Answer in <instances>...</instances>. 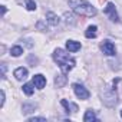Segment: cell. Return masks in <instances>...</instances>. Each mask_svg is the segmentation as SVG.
<instances>
[{
	"mask_svg": "<svg viewBox=\"0 0 122 122\" xmlns=\"http://www.w3.org/2000/svg\"><path fill=\"white\" fill-rule=\"evenodd\" d=\"M53 60L59 65L62 73H65V75L69 73L73 69V66H75V59L71 57L63 49H60V47L55 49V52H53Z\"/></svg>",
	"mask_w": 122,
	"mask_h": 122,
	"instance_id": "1",
	"label": "cell"
},
{
	"mask_svg": "<svg viewBox=\"0 0 122 122\" xmlns=\"http://www.w3.org/2000/svg\"><path fill=\"white\" fill-rule=\"evenodd\" d=\"M69 6L72 7V10L83 17H93L96 16V9L86 0H68Z\"/></svg>",
	"mask_w": 122,
	"mask_h": 122,
	"instance_id": "2",
	"label": "cell"
},
{
	"mask_svg": "<svg viewBox=\"0 0 122 122\" xmlns=\"http://www.w3.org/2000/svg\"><path fill=\"white\" fill-rule=\"evenodd\" d=\"M103 103L106 105V106H109V108H112V106H115L116 103H118V95H116V92H115V88L111 91V92H108V93H105L103 95Z\"/></svg>",
	"mask_w": 122,
	"mask_h": 122,
	"instance_id": "3",
	"label": "cell"
},
{
	"mask_svg": "<svg viewBox=\"0 0 122 122\" xmlns=\"http://www.w3.org/2000/svg\"><path fill=\"white\" fill-rule=\"evenodd\" d=\"M73 91H75V95L79 98V99H88L89 98V92L86 91V88L81 83H73Z\"/></svg>",
	"mask_w": 122,
	"mask_h": 122,
	"instance_id": "4",
	"label": "cell"
},
{
	"mask_svg": "<svg viewBox=\"0 0 122 122\" xmlns=\"http://www.w3.org/2000/svg\"><path fill=\"white\" fill-rule=\"evenodd\" d=\"M105 15L109 16V19L112 22H119V17H118V13H116V9H115V5L113 3H108L106 7H105Z\"/></svg>",
	"mask_w": 122,
	"mask_h": 122,
	"instance_id": "5",
	"label": "cell"
},
{
	"mask_svg": "<svg viewBox=\"0 0 122 122\" xmlns=\"http://www.w3.org/2000/svg\"><path fill=\"white\" fill-rule=\"evenodd\" d=\"M101 49H102V52H103L105 55H108V56H113V55H115V46H113V43L109 42V40H105V42L102 43Z\"/></svg>",
	"mask_w": 122,
	"mask_h": 122,
	"instance_id": "6",
	"label": "cell"
},
{
	"mask_svg": "<svg viewBox=\"0 0 122 122\" xmlns=\"http://www.w3.org/2000/svg\"><path fill=\"white\" fill-rule=\"evenodd\" d=\"M33 85L37 88V89H43L45 88V85H46V78L43 76V75H35L33 76Z\"/></svg>",
	"mask_w": 122,
	"mask_h": 122,
	"instance_id": "7",
	"label": "cell"
},
{
	"mask_svg": "<svg viewBox=\"0 0 122 122\" xmlns=\"http://www.w3.org/2000/svg\"><path fill=\"white\" fill-rule=\"evenodd\" d=\"M13 75H15V78H16L17 81H23V79L27 78V69H26V68H17Z\"/></svg>",
	"mask_w": 122,
	"mask_h": 122,
	"instance_id": "8",
	"label": "cell"
},
{
	"mask_svg": "<svg viewBox=\"0 0 122 122\" xmlns=\"http://www.w3.org/2000/svg\"><path fill=\"white\" fill-rule=\"evenodd\" d=\"M66 49L69 52H78L81 49V43L79 42H75V40H68L66 42Z\"/></svg>",
	"mask_w": 122,
	"mask_h": 122,
	"instance_id": "9",
	"label": "cell"
},
{
	"mask_svg": "<svg viewBox=\"0 0 122 122\" xmlns=\"http://www.w3.org/2000/svg\"><path fill=\"white\" fill-rule=\"evenodd\" d=\"M60 103L65 106V109H66V112H68V113H69V112H76V111H78V106H76L75 103L68 102L66 99H62V101H60Z\"/></svg>",
	"mask_w": 122,
	"mask_h": 122,
	"instance_id": "10",
	"label": "cell"
},
{
	"mask_svg": "<svg viewBox=\"0 0 122 122\" xmlns=\"http://www.w3.org/2000/svg\"><path fill=\"white\" fill-rule=\"evenodd\" d=\"M46 19H47V22H49L50 25H53V26H57L59 22H60L59 17H57L53 12H47V13H46Z\"/></svg>",
	"mask_w": 122,
	"mask_h": 122,
	"instance_id": "11",
	"label": "cell"
},
{
	"mask_svg": "<svg viewBox=\"0 0 122 122\" xmlns=\"http://www.w3.org/2000/svg\"><path fill=\"white\" fill-rule=\"evenodd\" d=\"M96 30H98L96 26H89L88 30L85 32V36H86L88 39H93V37H96Z\"/></svg>",
	"mask_w": 122,
	"mask_h": 122,
	"instance_id": "12",
	"label": "cell"
},
{
	"mask_svg": "<svg viewBox=\"0 0 122 122\" xmlns=\"http://www.w3.org/2000/svg\"><path fill=\"white\" fill-rule=\"evenodd\" d=\"M83 121H85V122H93V121H96L95 112H93L92 109H88L86 113H85V116H83Z\"/></svg>",
	"mask_w": 122,
	"mask_h": 122,
	"instance_id": "13",
	"label": "cell"
},
{
	"mask_svg": "<svg viewBox=\"0 0 122 122\" xmlns=\"http://www.w3.org/2000/svg\"><path fill=\"white\" fill-rule=\"evenodd\" d=\"M65 83H66V76H65V73H62V75H59L57 78H55V85H56L57 88H62Z\"/></svg>",
	"mask_w": 122,
	"mask_h": 122,
	"instance_id": "14",
	"label": "cell"
},
{
	"mask_svg": "<svg viewBox=\"0 0 122 122\" xmlns=\"http://www.w3.org/2000/svg\"><path fill=\"white\" fill-rule=\"evenodd\" d=\"M36 108H37V105H36V103H23V113H25V115H27V113L33 112Z\"/></svg>",
	"mask_w": 122,
	"mask_h": 122,
	"instance_id": "15",
	"label": "cell"
},
{
	"mask_svg": "<svg viewBox=\"0 0 122 122\" xmlns=\"http://www.w3.org/2000/svg\"><path fill=\"white\" fill-rule=\"evenodd\" d=\"M10 53H12V56H20L22 53H23V49L20 47V46H13L12 49H10Z\"/></svg>",
	"mask_w": 122,
	"mask_h": 122,
	"instance_id": "16",
	"label": "cell"
},
{
	"mask_svg": "<svg viewBox=\"0 0 122 122\" xmlns=\"http://www.w3.org/2000/svg\"><path fill=\"white\" fill-rule=\"evenodd\" d=\"M23 92H25L27 96H30V95H33L35 89H33V86H32L30 83H25V85H23Z\"/></svg>",
	"mask_w": 122,
	"mask_h": 122,
	"instance_id": "17",
	"label": "cell"
},
{
	"mask_svg": "<svg viewBox=\"0 0 122 122\" xmlns=\"http://www.w3.org/2000/svg\"><path fill=\"white\" fill-rule=\"evenodd\" d=\"M26 9L30 10V12L36 10V3L33 2V0H26Z\"/></svg>",
	"mask_w": 122,
	"mask_h": 122,
	"instance_id": "18",
	"label": "cell"
},
{
	"mask_svg": "<svg viewBox=\"0 0 122 122\" xmlns=\"http://www.w3.org/2000/svg\"><path fill=\"white\" fill-rule=\"evenodd\" d=\"M36 27H37L39 30H42V32H47V26H46V23H45V22H37Z\"/></svg>",
	"mask_w": 122,
	"mask_h": 122,
	"instance_id": "19",
	"label": "cell"
},
{
	"mask_svg": "<svg viewBox=\"0 0 122 122\" xmlns=\"http://www.w3.org/2000/svg\"><path fill=\"white\" fill-rule=\"evenodd\" d=\"M65 20L68 22V23H71V25H75V20H73V16L71 15V13H65Z\"/></svg>",
	"mask_w": 122,
	"mask_h": 122,
	"instance_id": "20",
	"label": "cell"
},
{
	"mask_svg": "<svg viewBox=\"0 0 122 122\" xmlns=\"http://www.w3.org/2000/svg\"><path fill=\"white\" fill-rule=\"evenodd\" d=\"M27 121H29V122H46L45 118H29Z\"/></svg>",
	"mask_w": 122,
	"mask_h": 122,
	"instance_id": "21",
	"label": "cell"
},
{
	"mask_svg": "<svg viewBox=\"0 0 122 122\" xmlns=\"http://www.w3.org/2000/svg\"><path fill=\"white\" fill-rule=\"evenodd\" d=\"M3 105H5V91L0 92V108H3Z\"/></svg>",
	"mask_w": 122,
	"mask_h": 122,
	"instance_id": "22",
	"label": "cell"
},
{
	"mask_svg": "<svg viewBox=\"0 0 122 122\" xmlns=\"http://www.w3.org/2000/svg\"><path fill=\"white\" fill-rule=\"evenodd\" d=\"M29 62H32V63H33V66H37V62H39V60H37L36 57L30 56V57H29Z\"/></svg>",
	"mask_w": 122,
	"mask_h": 122,
	"instance_id": "23",
	"label": "cell"
},
{
	"mask_svg": "<svg viewBox=\"0 0 122 122\" xmlns=\"http://www.w3.org/2000/svg\"><path fill=\"white\" fill-rule=\"evenodd\" d=\"M5 75H6V65H2V78H3V79L6 78Z\"/></svg>",
	"mask_w": 122,
	"mask_h": 122,
	"instance_id": "24",
	"label": "cell"
},
{
	"mask_svg": "<svg viewBox=\"0 0 122 122\" xmlns=\"http://www.w3.org/2000/svg\"><path fill=\"white\" fill-rule=\"evenodd\" d=\"M2 13H3V15L6 13V7H5V6H2Z\"/></svg>",
	"mask_w": 122,
	"mask_h": 122,
	"instance_id": "25",
	"label": "cell"
},
{
	"mask_svg": "<svg viewBox=\"0 0 122 122\" xmlns=\"http://www.w3.org/2000/svg\"><path fill=\"white\" fill-rule=\"evenodd\" d=\"M103 2H105V0H99V3H103Z\"/></svg>",
	"mask_w": 122,
	"mask_h": 122,
	"instance_id": "26",
	"label": "cell"
},
{
	"mask_svg": "<svg viewBox=\"0 0 122 122\" xmlns=\"http://www.w3.org/2000/svg\"><path fill=\"white\" fill-rule=\"evenodd\" d=\"M121 116H122V111H121Z\"/></svg>",
	"mask_w": 122,
	"mask_h": 122,
	"instance_id": "27",
	"label": "cell"
}]
</instances>
